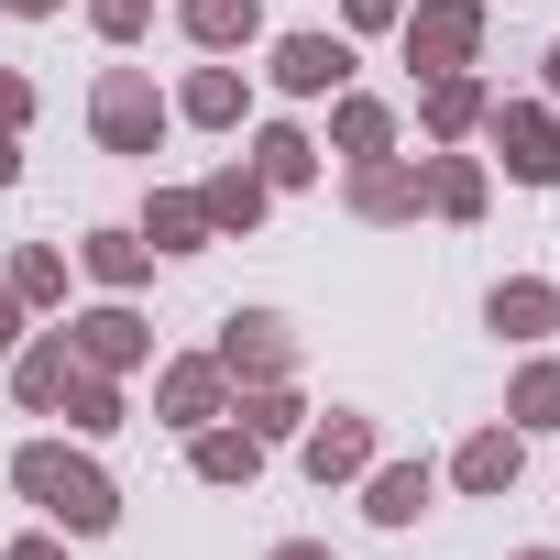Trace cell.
I'll use <instances>...</instances> for the list:
<instances>
[{
  "label": "cell",
  "mask_w": 560,
  "mask_h": 560,
  "mask_svg": "<svg viewBox=\"0 0 560 560\" xmlns=\"http://www.w3.org/2000/svg\"><path fill=\"white\" fill-rule=\"evenodd\" d=\"M89 363H78V341L56 330V341H34L23 363H12V385H23V407H67V385H78Z\"/></svg>",
  "instance_id": "cell-8"
},
{
  "label": "cell",
  "mask_w": 560,
  "mask_h": 560,
  "mask_svg": "<svg viewBox=\"0 0 560 560\" xmlns=\"http://www.w3.org/2000/svg\"><path fill=\"white\" fill-rule=\"evenodd\" d=\"M89 275H100V287H132V275H143V242H132V231H89Z\"/></svg>",
  "instance_id": "cell-24"
},
{
  "label": "cell",
  "mask_w": 560,
  "mask_h": 560,
  "mask_svg": "<svg viewBox=\"0 0 560 560\" xmlns=\"http://www.w3.org/2000/svg\"><path fill=\"white\" fill-rule=\"evenodd\" d=\"M143 231H154V253H198V231H209V209H198V198H176V187H165V198H154V220H143Z\"/></svg>",
  "instance_id": "cell-22"
},
{
  "label": "cell",
  "mask_w": 560,
  "mask_h": 560,
  "mask_svg": "<svg viewBox=\"0 0 560 560\" xmlns=\"http://www.w3.org/2000/svg\"><path fill=\"white\" fill-rule=\"evenodd\" d=\"M363 462H374V418H352V407H341V418H319V429H308V472H319V483H352Z\"/></svg>",
  "instance_id": "cell-7"
},
{
  "label": "cell",
  "mask_w": 560,
  "mask_h": 560,
  "mask_svg": "<svg viewBox=\"0 0 560 560\" xmlns=\"http://www.w3.org/2000/svg\"><path fill=\"white\" fill-rule=\"evenodd\" d=\"M472 121H483V78H462V67H451V78H429V132H440V143H462Z\"/></svg>",
  "instance_id": "cell-14"
},
{
  "label": "cell",
  "mask_w": 560,
  "mask_h": 560,
  "mask_svg": "<svg viewBox=\"0 0 560 560\" xmlns=\"http://www.w3.org/2000/svg\"><path fill=\"white\" fill-rule=\"evenodd\" d=\"M23 110H34V89H23V78H0V132H12Z\"/></svg>",
  "instance_id": "cell-32"
},
{
  "label": "cell",
  "mask_w": 560,
  "mask_h": 560,
  "mask_svg": "<svg viewBox=\"0 0 560 560\" xmlns=\"http://www.w3.org/2000/svg\"><path fill=\"white\" fill-rule=\"evenodd\" d=\"M253 462H264L253 429H198V472H209V483H253Z\"/></svg>",
  "instance_id": "cell-19"
},
{
  "label": "cell",
  "mask_w": 560,
  "mask_h": 560,
  "mask_svg": "<svg viewBox=\"0 0 560 560\" xmlns=\"http://www.w3.org/2000/svg\"><path fill=\"white\" fill-rule=\"evenodd\" d=\"M494 154H505V176L560 187V121H549L538 100H505V110H494Z\"/></svg>",
  "instance_id": "cell-4"
},
{
  "label": "cell",
  "mask_w": 560,
  "mask_h": 560,
  "mask_svg": "<svg viewBox=\"0 0 560 560\" xmlns=\"http://www.w3.org/2000/svg\"><path fill=\"white\" fill-rule=\"evenodd\" d=\"M275 560H330V549H319V538H287V549H275Z\"/></svg>",
  "instance_id": "cell-34"
},
{
  "label": "cell",
  "mask_w": 560,
  "mask_h": 560,
  "mask_svg": "<svg viewBox=\"0 0 560 560\" xmlns=\"http://www.w3.org/2000/svg\"><path fill=\"white\" fill-rule=\"evenodd\" d=\"M198 209H209V231H253V220H264V176H253V165H220V176L198 187Z\"/></svg>",
  "instance_id": "cell-11"
},
{
  "label": "cell",
  "mask_w": 560,
  "mask_h": 560,
  "mask_svg": "<svg viewBox=\"0 0 560 560\" xmlns=\"http://www.w3.org/2000/svg\"><path fill=\"white\" fill-rule=\"evenodd\" d=\"M89 121H100V143H110V154H154V132H165V100H154V78L110 67V78H100V100H89Z\"/></svg>",
  "instance_id": "cell-3"
},
{
  "label": "cell",
  "mask_w": 560,
  "mask_h": 560,
  "mask_svg": "<svg viewBox=\"0 0 560 560\" xmlns=\"http://www.w3.org/2000/svg\"><path fill=\"white\" fill-rule=\"evenodd\" d=\"M165 418H176V429L220 418V352H209V363H176V374H165Z\"/></svg>",
  "instance_id": "cell-15"
},
{
  "label": "cell",
  "mask_w": 560,
  "mask_h": 560,
  "mask_svg": "<svg viewBox=\"0 0 560 560\" xmlns=\"http://www.w3.org/2000/svg\"><path fill=\"white\" fill-rule=\"evenodd\" d=\"M505 418H516V429H549V418H560V363H527V374H516V407H505Z\"/></svg>",
  "instance_id": "cell-23"
},
{
  "label": "cell",
  "mask_w": 560,
  "mask_h": 560,
  "mask_svg": "<svg viewBox=\"0 0 560 560\" xmlns=\"http://www.w3.org/2000/svg\"><path fill=\"white\" fill-rule=\"evenodd\" d=\"M56 287H67V264H56V253H23V275H12V298H56Z\"/></svg>",
  "instance_id": "cell-29"
},
{
  "label": "cell",
  "mask_w": 560,
  "mask_h": 560,
  "mask_svg": "<svg viewBox=\"0 0 560 560\" xmlns=\"http://www.w3.org/2000/svg\"><path fill=\"white\" fill-rule=\"evenodd\" d=\"M12 483L56 516V527H78V538H100L110 516H121V494H110V472L100 462H78V451H56V440H34L23 462H12Z\"/></svg>",
  "instance_id": "cell-1"
},
{
  "label": "cell",
  "mask_w": 560,
  "mask_h": 560,
  "mask_svg": "<svg viewBox=\"0 0 560 560\" xmlns=\"http://www.w3.org/2000/svg\"><path fill=\"white\" fill-rule=\"evenodd\" d=\"M12 176H23V154H12V132H0V187H12Z\"/></svg>",
  "instance_id": "cell-35"
},
{
  "label": "cell",
  "mask_w": 560,
  "mask_h": 560,
  "mask_svg": "<svg viewBox=\"0 0 560 560\" xmlns=\"http://www.w3.org/2000/svg\"><path fill=\"white\" fill-rule=\"evenodd\" d=\"M220 374H287V319H231L220 330Z\"/></svg>",
  "instance_id": "cell-10"
},
{
  "label": "cell",
  "mask_w": 560,
  "mask_h": 560,
  "mask_svg": "<svg viewBox=\"0 0 560 560\" xmlns=\"http://www.w3.org/2000/svg\"><path fill=\"white\" fill-rule=\"evenodd\" d=\"M385 143H396L385 100H341V154H385Z\"/></svg>",
  "instance_id": "cell-25"
},
{
  "label": "cell",
  "mask_w": 560,
  "mask_h": 560,
  "mask_svg": "<svg viewBox=\"0 0 560 560\" xmlns=\"http://www.w3.org/2000/svg\"><path fill=\"white\" fill-rule=\"evenodd\" d=\"M12 560H67V549L56 538H12Z\"/></svg>",
  "instance_id": "cell-33"
},
{
  "label": "cell",
  "mask_w": 560,
  "mask_h": 560,
  "mask_svg": "<svg viewBox=\"0 0 560 560\" xmlns=\"http://www.w3.org/2000/svg\"><path fill=\"white\" fill-rule=\"evenodd\" d=\"M176 110H187V121H209V132H220V121H242V78H231V67H198V78H187V100H176Z\"/></svg>",
  "instance_id": "cell-21"
},
{
  "label": "cell",
  "mask_w": 560,
  "mask_h": 560,
  "mask_svg": "<svg viewBox=\"0 0 560 560\" xmlns=\"http://www.w3.org/2000/svg\"><path fill=\"white\" fill-rule=\"evenodd\" d=\"M483 319H494V330H505V341H538V330H549V319H560V298H549V287H538V275H516V287H494V308H483Z\"/></svg>",
  "instance_id": "cell-13"
},
{
  "label": "cell",
  "mask_w": 560,
  "mask_h": 560,
  "mask_svg": "<svg viewBox=\"0 0 560 560\" xmlns=\"http://www.w3.org/2000/svg\"><path fill=\"white\" fill-rule=\"evenodd\" d=\"M418 198H440L451 220H472V209H483V165H472V154H440V165L418 176Z\"/></svg>",
  "instance_id": "cell-18"
},
{
  "label": "cell",
  "mask_w": 560,
  "mask_h": 560,
  "mask_svg": "<svg viewBox=\"0 0 560 560\" xmlns=\"http://www.w3.org/2000/svg\"><path fill=\"white\" fill-rule=\"evenodd\" d=\"M396 12H407V0H352V23H363V34H385Z\"/></svg>",
  "instance_id": "cell-31"
},
{
  "label": "cell",
  "mask_w": 560,
  "mask_h": 560,
  "mask_svg": "<svg viewBox=\"0 0 560 560\" xmlns=\"http://www.w3.org/2000/svg\"><path fill=\"white\" fill-rule=\"evenodd\" d=\"M352 209H363V220H407V209H418V176H407V165H363V176H352Z\"/></svg>",
  "instance_id": "cell-17"
},
{
  "label": "cell",
  "mask_w": 560,
  "mask_h": 560,
  "mask_svg": "<svg viewBox=\"0 0 560 560\" xmlns=\"http://www.w3.org/2000/svg\"><path fill=\"white\" fill-rule=\"evenodd\" d=\"M253 176H264V187H308V176H319V143H308V132H264V143H253Z\"/></svg>",
  "instance_id": "cell-16"
},
{
  "label": "cell",
  "mask_w": 560,
  "mask_h": 560,
  "mask_svg": "<svg viewBox=\"0 0 560 560\" xmlns=\"http://www.w3.org/2000/svg\"><path fill=\"white\" fill-rule=\"evenodd\" d=\"M341 78H352V45L341 34H287V45H275V89H287V100H319Z\"/></svg>",
  "instance_id": "cell-5"
},
{
  "label": "cell",
  "mask_w": 560,
  "mask_h": 560,
  "mask_svg": "<svg viewBox=\"0 0 560 560\" xmlns=\"http://www.w3.org/2000/svg\"><path fill=\"white\" fill-rule=\"evenodd\" d=\"M242 429H253V440H287V429H298V396H287V385L242 396Z\"/></svg>",
  "instance_id": "cell-27"
},
{
  "label": "cell",
  "mask_w": 560,
  "mask_h": 560,
  "mask_svg": "<svg viewBox=\"0 0 560 560\" xmlns=\"http://www.w3.org/2000/svg\"><path fill=\"white\" fill-rule=\"evenodd\" d=\"M516 560H560V549H516Z\"/></svg>",
  "instance_id": "cell-38"
},
{
  "label": "cell",
  "mask_w": 560,
  "mask_h": 560,
  "mask_svg": "<svg viewBox=\"0 0 560 560\" xmlns=\"http://www.w3.org/2000/svg\"><path fill=\"white\" fill-rule=\"evenodd\" d=\"M67 341H78L89 374H132V363H143V319H132V308H89Z\"/></svg>",
  "instance_id": "cell-6"
},
{
  "label": "cell",
  "mask_w": 560,
  "mask_h": 560,
  "mask_svg": "<svg viewBox=\"0 0 560 560\" xmlns=\"http://www.w3.org/2000/svg\"><path fill=\"white\" fill-rule=\"evenodd\" d=\"M0 352H23V298L0 287Z\"/></svg>",
  "instance_id": "cell-30"
},
{
  "label": "cell",
  "mask_w": 560,
  "mask_h": 560,
  "mask_svg": "<svg viewBox=\"0 0 560 560\" xmlns=\"http://www.w3.org/2000/svg\"><path fill=\"white\" fill-rule=\"evenodd\" d=\"M253 23H264V0H187L198 45H253Z\"/></svg>",
  "instance_id": "cell-20"
},
{
  "label": "cell",
  "mask_w": 560,
  "mask_h": 560,
  "mask_svg": "<svg viewBox=\"0 0 560 560\" xmlns=\"http://www.w3.org/2000/svg\"><path fill=\"white\" fill-rule=\"evenodd\" d=\"M67 407H78V429H121V385H110V374H78Z\"/></svg>",
  "instance_id": "cell-26"
},
{
  "label": "cell",
  "mask_w": 560,
  "mask_h": 560,
  "mask_svg": "<svg viewBox=\"0 0 560 560\" xmlns=\"http://www.w3.org/2000/svg\"><path fill=\"white\" fill-rule=\"evenodd\" d=\"M549 89H560V45H549Z\"/></svg>",
  "instance_id": "cell-37"
},
{
  "label": "cell",
  "mask_w": 560,
  "mask_h": 560,
  "mask_svg": "<svg viewBox=\"0 0 560 560\" xmlns=\"http://www.w3.org/2000/svg\"><path fill=\"white\" fill-rule=\"evenodd\" d=\"M363 516H374V527H418V516H429V462H385V472L363 483Z\"/></svg>",
  "instance_id": "cell-9"
},
{
  "label": "cell",
  "mask_w": 560,
  "mask_h": 560,
  "mask_svg": "<svg viewBox=\"0 0 560 560\" xmlns=\"http://www.w3.org/2000/svg\"><path fill=\"white\" fill-rule=\"evenodd\" d=\"M451 483H462V494H505V483H516V429H483V440H462Z\"/></svg>",
  "instance_id": "cell-12"
},
{
  "label": "cell",
  "mask_w": 560,
  "mask_h": 560,
  "mask_svg": "<svg viewBox=\"0 0 560 560\" xmlns=\"http://www.w3.org/2000/svg\"><path fill=\"white\" fill-rule=\"evenodd\" d=\"M12 12H56V0H12Z\"/></svg>",
  "instance_id": "cell-36"
},
{
  "label": "cell",
  "mask_w": 560,
  "mask_h": 560,
  "mask_svg": "<svg viewBox=\"0 0 560 560\" xmlns=\"http://www.w3.org/2000/svg\"><path fill=\"white\" fill-rule=\"evenodd\" d=\"M472 45H483V0H418L407 12V67L451 78V67H472Z\"/></svg>",
  "instance_id": "cell-2"
},
{
  "label": "cell",
  "mask_w": 560,
  "mask_h": 560,
  "mask_svg": "<svg viewBox=\"0 0 560 560\" xmlns=\"http://www.w3.org/2000/svg\"><path fill=\"white\" fill-rule=\"evenodd\" d=\"M143 12H154V0H89V23H100L110 45H132V34H143Z\"/></svg>",
  "instance_id": "cell-28"
}]
</instances>
